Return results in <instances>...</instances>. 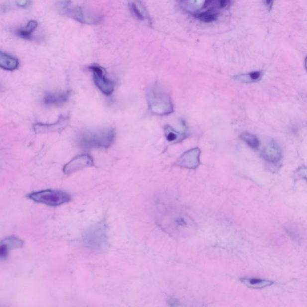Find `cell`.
<instances>
[{"mask_svg":"<svg viewBox=\"0 0 307 307\" xmlns=\"http://www.w3.org/2000/svg\"><path fill=\"white\" fill-rule=\"evenodd\" d=\"M128 6H129L131 13L136 17V18L141 20V21L148 20L149 23H151L147 11L143 7L140 0H129Z\"/></svg>","mask_w":307,"mask_h":307,"instance_id":"cell-13","label":"cell"},{"mask_svg":"<svg viewBox=\"0 0 307 307\" xmlns=\"http://www.w3.org/2000/svg\"><path fill=\"white\" fill-rule=\"evenodd\" d=\"M240 138L246 144L248 147L257 150L260 146V140L254 134L248 132H245L241 134Z\"/></svg>","mask_w":307,"mask_h":307,"instance_id":"cell-19","label":"cell"},{"mask_svg":"<svg viewBox=\"0 0 307 307\" xmlns=\"http://www.w3.org/2000/svg\"><path fill=\"white\" fill-rule=\"evenodd\" d=\"M71 92L66 90L64 92L48 93L44 96V104L48 107H60L69 101Z\"/></svg>","mask_w":307,"mask_h":307,"instance_id":"cell-10","label":"cell"},{"mask_svg":"<svg viewBox=\"0 0 307 307\" xmlns=\"http://www.w3.org/2000/svg\"><path fill=\"white\" fill-rule=\"evenodd\" d=\"M89 69L92 72L94 83L98 89L105 95H112L115 84L107 77L106 70L98 64H92Z\"/></svg>","mask_w":307,"mask_h":307,"instance_id":"cell-6","label":"cell"},{"mask_svg":"<svg viewBox=\"0 0 307 307\" xmlns=\"http://www.w3.org/2000/svg\"><path fill=\"white\" fill-rule=\"evenodd\" d=\"M106 226L104 221L93 225L84 233L85 244L93 249H101L106 244Z\"/></svg>","mask_w":307,"mask_h":307,"instance_id":"cell-5","label":"cell"},{"mask_svg":"<svg viewBox=\"0 0 307 307\" xmlns=\"http://www.w3.org/2000/svg\"><path fill=\"white\" fill-rule=\"evenodd\" d=\"M70 118L68 115H61L54 123H37L34 125L35 132L39 134L61 132L68 126Z\"/></svg>","mask_w":307,"mask_h":307,"instance_id":"cell-7","label":"cell"},{"mask_svg":"<svg viewBox=\"0 0 307 307\" xmlns=\"http://www.w3.org/2000/svg\"><path fill=\"white\" fill-rule=\"evenodd\" d=\"M37 27L38 23L36 20H30L25 27L16 29L14 33L22 39L30 40L32 34L36 30Z\"/></svg>","mask_w":307,"mask_h":307,"instance_id":"cell-17","label":"cell"},{"mask_svg":"<svg viewBox=\"0 0 307 307\" xmlns=\"http://www.w3.org/2000/svg\"><path fill=\"white\" fill-rule=\"evenodd\" d=\"M264 75V72L263 70H257V71L251 72L248 74L236 75L233 78L242 83L251 84L261 81Z\"/></svg>","mask_w":307,"mask_h":307,"instance_id":"cell-15","label":"cell"},{"mask_svg":"<svg viewBox=\"0 0 307 307\" xmlns=\"http://www.w3.org/2000/svg\"><path fill=\"white\" fill-rule=\"evenodd\" d=\"M27 197L36 203L50 206H60L71 200V197L67 193L51 189L33 192L28 195Z\"/></svg>","mask_w":307,"mask_h":307,"instance_id":"cell-4","label":"cell"},{"mask_svg":"<svg viewBox=\"0 0 307 307\" xmlns=\"http://www.w3.org/2000/svg\"><path fill=\"white\" fill-rule=\"evenodd\" d=\"M19 66V61L17 58L2 51L0 52V66L2 69L13 71L18 69Z\"/></svg>","mask_w":307,"mask_h":307,"instance_id":"cell-14","label":"cell"},{"mask_svg":"<svg viewBox=\"0 0 307 307\" xmlns=\"http://www.w3.org/2000/svg\"><path fill=\"white\" fill-rule=\"evenodd\" d=\"M165 134L168 141L173 143V144H177V143L183 141L187 136L186 133L177 131L169 125H166L165 127Z\"/></svg>","mask_w":307,"mask_h":307,"instance_id":"cell-18","label":"cell"},{"mask_svg":"<svg viewBox=\"0 0 307 307\" xmlns=\"http://www.w3.org/2000/svg\"><path fill=\"white\" fill-rule=\"evenodd\" d=\"M305 68H306V71L307 72V56L305 59Z\"/></svg>","mask_w":307,"mask_h":307,"instance_id":"cell-23","label":"cell"},{"mask_svg":"<svg viewBox=\"0 0 307 307\" xmlns=\"http://www.w3.org/2000/svg\"><path fill=\"white\" fill-rule=\"evenodd\" d=\"M147 102L151 112L157 115H167L174 112V106L169 94L159 86L149 89Z\"/></svg>","mask_w":307,"mask_h":307,"instance_id":"cell-2","label":"cell"},{"mask_svg":"<svg viewBox=\"0 0 307 307\" xmlns=\"http://www.w3.org/2000/svg\"><path fill=\"white\" fill-rule=\"evenodd\" d=\"M24 242L21 239L14 237L7 238L2 241L0 246V256L1 259L6 258L8 253L14 248H22Z\"/></svg>","mask_w":307,"mask_h":307,"instance_id":"cell-12","label":"cell"},{"mask_svg":"<svg viewBox=\"0 0 307 307\" xmlns=\"http://www.w3.org/2000/svg\"><path fill=\"white\" fill-rule=\"evenodd\" d=\"M94 165L93 158L89 154H84L75 157L64 165L63 171L64 174L70 175L74 172Z\"/></svg>","mask_w":307,"mask_h":307,"instance_id":"cell-8","label":"cell"},{"mask_svg":"<svg viewBox=\"0 0 307 307\" xmlns=\"http://www.w3.org/2000/svg\"><path fill=\"white\" fill-rule=\"evenodd\" d=\"M261 156L266 162L271 164H276L282 160L283 152L280 145L273 140L263 149Z\"/></svg>","mask_w":307,"mask_h":307,"instance_id":"cell-11","label":"cell"},{"mask_svg":"<svg viewBox=\"0 0 307 307\" xmlns=\"http://www.w3.org/2000/svg\"><path fill=\"white\" fill-rule=\"evenodd\" d=\"M16 3L17 6L21 8H26L31 4L30 0H16Z\"/></svg>","mask_w":307,"mask_h":307,"instance_id":"cell-21","label":"cell"},{"mask_svg":"<svg viewBox=\"0 0 307 307\" xmlns=\"http://www.w3.org/2000/svg\"><path fill=\"white\" fill-rule=\"evenodd\" d=\"M263 1L268 11H270L273 8L274 0H263Z\"/></svg>","mask_w":307,"mask_h":307,"instance_id":"cell-22","label":"cell"},{"mask_svg":"<svg viewBox=\"0 0 307 307\" xmlns=\"http://www.w3.org/2000/svg\"><path fill=\"white\" fill-rule=\"evenodd\" d=\"M116 137L114 128L97 130H86L77 139L78 145L86 150L107 149L113 144Z\"/></svg>","mask_w":307,"mask_h":307,"instance_id":"cell-1","label":"cell"},{"mask_svg":"<svg viewBox=\"0 0 307 307\" xmlns=\"http://www.w3.org/2000/svg\"><path fill=\"white\" fill-rule=\"evenodd\" d=\"M56 6L58 13L61 15L83 24H98L102 20L101 15L91 13L79 5L73 4L69 1H60Z\"/></svg>","mask_w":307,"mask_h":307,"instance_id":"cell-3","label":"cell"},{"mask_svg":"<svg viewBox=\"0 0 307 307\" xmlns=\"http://www.w3.org/2000/svg\"><path fill=\"white\" fill-rule=\"evenodd\" d=\"M200 149L197 147L184 153L175 165L179 167L195 169L200 165Z\"/></svg>","mask_w":307,"mask_h":307,"instance_id":"cell-9","label":"cell"},{"mask_svg":"<svg viewBox=\"0 0 307 307\" xmlns=\"http://www.w3.org/2000/svg\"><path fill=\"white\" fill-rule=\"evenodd\" d=\"M241 280L248 287L253 289L265 288L274 284V282H272V281L256 279V278L244 277L242 278Z\"/></svg>","mask_w":307,"mask_h":307,"instance_id":"cell-16","label":"cell"},{"mask_svg":"<svg viewBox=\"0 0 307 307\" xmlns=\"http://www.w3.org/2000/svg\"><path fill=\"white\" fill-rule=\"evenodd\" d=\"M295 174L298 178H302L307 181V166H301L297 169Z\"/></svg>","mask_w":307,"mask_h":307,"instance_id":"cell-20","label":"cell"}]
</instances>
